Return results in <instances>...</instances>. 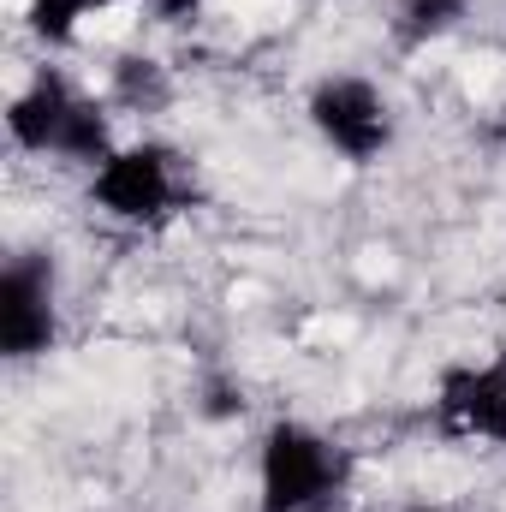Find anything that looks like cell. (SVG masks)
Listing matches in <instances>:
<instances>
[{"mask_svg": "<svg viewBox=\"0 0 506 512\" xmlns=\"http://www.w3.org/2000/svg\"><path fill=\"white\" fill-rule=\"evenodd\" d=\"M435 429L447 441L506 447V346L477 364H447L435 382Z\"/></svg>", "mask_w": 506, "mask_h": 512, "instance_id": "6", "label": "cell"}, {"mask_svg": "<svg viewBox=\"0 0 506 512\" xmlns=\"http://www.w3.org/2000/svg\"><path fill=\"white\" fill-rule=\"evenodd\" d=\"M143 6H149V12H155L161 24H179V18H191V12H197L203 0H143Z\"/></svg>", "mask_w": 506, "mask_h": 512, "instance_id": "10", "label": "cell"}, {"mask_svg": "<svg viewBox=\"0 0 506 512\" xmlns=\"http://www.w3.org/2000/svg\"><path fill=\"white\" fill-rule=\"evenodd\" d=\"M304 114H310L316 137H322L340 161H352V167H370V161H381V155L393 149V102L381 96V84L358 78V72H328V78H316Z\"/></svg>", "mask_w": 506, "mask_h": 512, "instance_id": "3", "label": "cell"}, {"mask_svg": "<svg viewBox=\"0 0 506 512\" xmlns=\"http://www.w3.org/2000/svg\"><path fill=\"white\" fill-rule=\"evenodd\" d=\"M6 131H12L18 149L78 161V167H90V173L120 149L108 108L90 102V96H78L60 72H36V78L6 102Z\"/></svg>", "mask_w": 506, "mask_h": 512, "instance_id": "1", "label": "cell"}, {"mask_svg": "<svg viewBox=\"0 0 506 512\" xmlns=\"http://www.w3.org/2000/svg\"><path fill=\"white\" fill-rule=\"evenodd\" d=\"M120 90H126L131 102L161 96V72H155V60H120Z\"/></svg>", "mask_w": 506, "mask_h": 512, "instance_id": "9", "label": "cell"}, {"mask_svg": "<svg viewBox=\"0 0 506 512\" xmlns=\"http://www.w3.org/2000/svg\"><path fill=\"white\" fill-rule=\"evenodd\" d=\"M102 6H114V0H30V6H24V24H30L36 42L72 48L78 30H84V18H96Z\"/></svg>", "mask_w": 506, "mask_h": 512, "instance_id": "8", "label": "cell"}, {"mask_svg": "<svg viewBox=\"0 0 506 512\" xmlns=\"http://www.w3.org/2000/svg\"><path fill=\"white\" fill-rule=\"evenodd\" d=\"M90 203L108 221L149 227L179 203V155L167 143H120L96 173H90Z\"/></svg>", "mask_w": 506, "mask_h": 512, "instance_id": "4", "label": "cell"}, {"mask_svg": "<svg viewBox=\"0 0 506 512\" xmlns=\"http://www.w3.org/2000/svg\"><path fill=\"white\" fill-rule=\"evenodd\" d=\"M60 340V268L48 251H18L0 268V352L30 364Z\"/></svg>", "mask_w": 506, "mask_h": 512, "instance_id": "5", "label": "cell"}, {"mask_svg": "<svg viewBox=\"0 0 506 512\" xmlns=\"http://www.w3.org/2000/svg\"><path fill=\"white\" fill-rule=\"evenodd\" d=\"M405 512H447V507H405Z\"/></svg>", "mask_w": 506, "mask_h": 512, "instance_id": "11", "label": "cell"}, {"mask_svg": "<svg viewBox=\"0 0 506 512\" xmlns=\"http://www.w3.org/2000/svg\"><path fill=\"white\" fill-rule=\"evenodd\" d=\"M340 489H346V453L322 429L298 417L268 423L256 447V512H322Z\"/></svg>", "mask_w": 506, "mask_h": 512, "instance_id": "2", "label": "cell"}, {"mask_svg": "<svg viewBox=\"0 0 506 512\" xmlns=\"http://www.w3.org/2000/svg\"><path fill=\"white\" fill-rule=\"evenodd\" d=\"M465 18H471V0H399L393 6V48L417 54V48L453 36Z\"/></svg>", "mask_w": 506, "mask_h": 512, "instance_id": "7", "label": "cell"}]
</instances>
